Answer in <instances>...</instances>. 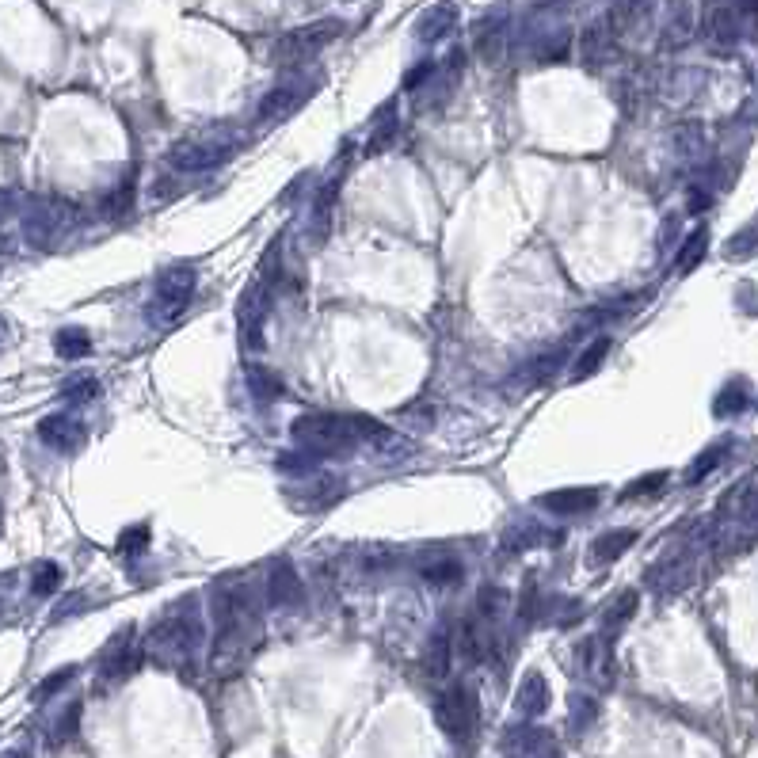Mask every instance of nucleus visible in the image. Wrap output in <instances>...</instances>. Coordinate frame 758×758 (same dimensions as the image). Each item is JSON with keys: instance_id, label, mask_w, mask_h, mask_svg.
I'll return each instance as SVG.
<instances>
[{"instance_id": "obj_1", "label": "nucleus", "mask_w": 758, "mask_h": 758, "mask_svg": "<svg viewBox=\"0 0 758 758\" xmlns=\"http://www.w3.org/2000/svg\"><path fill=\"white\" fill-rule=\"evenodd\" d=\"M214 625H218V640H214V667L237 663L248 644L260 637V599L252 591L248 579H225L214 599Z\"/></svg>"}, {"instance_id": "obj_2", "label": "nucleus", "mask_w": 758, "mask_h": 758, "mask_svg": "<svg viewBox=\"0 0 758 758\" xmlns=\"http://www.w3.org/2000/svg\"><path fill=\"white\" fill-rule=\"evenodd\" d=\"M290 435L305 450H340L366 439H381L385 427L370 416H340V412H305L294 419Z\"/></svg>"}, {"instance_id": "obj_3", "label": "nucleus", "mask_w": 758, "mask_h": 758, "mask_svg": "<svg viewBox=\"0 0 758 758\" xmlns=\"http://www.w3.org/2000/svg\"><path fill=\"white\" fill-rule=\"evenodd\" d=\"M435 724L450 739H473L480 724V705H477V690L465 686V682H454L446 686L439 698H435Z\"/></svg>"}, {"instance_id": "obj_4", "label": "nucleus", "mask_w": 758, "mask_h": 758, "mask_svg": "<svg viewBox=\"0 0 758 758\" xmlns=\"http://www.w3.org/2000/svg\"><path fill=\"white\" fill-rule=\"evenodd\" d=\"M343 35V23L340 20H317V23H305V27H294L290 35H282L279 46H275V61L286 65V69H298L305 61H313L332 42Z\"/></svg>"}, {"instance_id": "obj_5", "label": "nucleus", "mask_w": 758, "mask_h": 758, "mask_svg": "<svg viewBox=\"0 0 758 758\" xmlns=\"http://www.w3.org/2000/svg\"><path fill=\"white\" fill-rule=\"evenodd\" d=\"M195 294V267L191 263H176V267H164L160 271L157 286H153V305H149V320L153 324H168L176 320L191 305Z\"/></svg>"}, {"instance_id": "obj_6", "label": "nucleus", "mask_w": 758, "mask_h": 758, "mask_svg": "<svg viewBox=\"0 0 758 758\" xmlns=\"http://www.w3.org/2000/svg\"><path fill=\"white\" fill-rule=\"evenodd\" d=\"M195 644H199V618H195V610L187 602L176 606V610H168L157 621L153 637H149V648L168 659H187L195 652Z\"/></svg>"}, {"instance_id": "obj_7", "label": "nucleus", "mask_w": 758, "mask_h": 758, "mask_svg": "<svg viewBox=\"0 0 758 758\" xmlns=\"http://www.w3.org/2000/svg\"><path fill=\"white\" fill-rule=\"evenodd\" d=\"M233 153H237V141L195 138V141H180L168 160H172V168H180V172H206V168H214L221 160H229Z\"/></svg>"}, {"instance_id": "obj_8", "label": "nucleus", "mask_w": 758, "mask_h": 758, "mask_svg": "<svg viewBox=\"0 0 758 758\" xmlns=\"http://www.w3.org/2000/svg\"><path fill=\"white\" fill-rule=\"evenodd\" d=\"M141 656L134 652V629H122L107 640V648L100 652V679L103 682H122L126 675L138 671Z\"/></svg>"}, {"instance_id": "obj_9", "label": "nucleus", "mask_w": 758, "mask_h": 758, "mask_svg": "<svg viewBox=\"0 0 758 758\" xmlns=\"http://www.w3.org/2000/svg\"><path fill=\"white\" fill-rule=\"evenodd\" d=\"M492 621L473 614V618H465L458 625V633H454V656H461L465 667H477L484 663V656L492 652V629H488Z\"/></svg>"}, {"instance_id": "obj_10", "label": "nucleus", "mask_w": 758, "mask_h": 758, "mask_svg": "<svg viewBox=\"0 0 758 758\" xmlns=\"http://www.w3.org/2000/svg\"><path fill=\"white\" fill-rule=\"evenodd\" d=\"M263 313H267V286L256 282L244 290V298L237 305V320H240V347L256 351L260 347V328H263Z\"/></svg>"}, {"instance_id": "obj_11", "label": "nucleus", "mask_w": 758, "mask_h": 758, "mask_svg": "<svg viewBox=\"0 0 758 758\" xmlns=\"http://www.w3.org/2000/svg\"><path fill=\"white\" fill-rule=\"evenodd\" d=\"M313 88L309 84H294V80H282V84H275L267 96L260 100V119L263 122H275V119H290L294 111H298L301 103H305V96H309Z\"/></svg>"}, {"instance_id": "obj_12", "label": "nucleus", "mask_w": 758, "mask_h": 758, "mask_svg": "<svg viewBox=\"0 0 758 758\" xmlns=\"http://www.w3.org/2000/svg\"><path fill=\"white\" fill-rule=\"evenodd\" d=\"M39 439L46 446H54V450H61V454H73V450L84 446V423L77 416H65V412L46 416L39 423Z\"/></svg>"}, {"instance_id": "obj_13", "label": "nucleus", "mask_w": 758, "mask_h": 758, "mask_svg": "<svg viewBox=\"0 0 758 758\" xmlns=\"http://www.w3.org/2000/svg\"><path fill=\"white\" fill-rule=\"evenodd\" d=\"M503 751L511 758H549L557 755V743L545 728H511L503 736Z\"/></svg>"}, {"instance_id": "obj_14", "label": "nucleus", "mask_w": 758, "mask_h": 758, "mask_svg": "<svg viewBox=\"0 0 758 758\" xmlns=\"http://www.w3.org/2000/svg\"><path fill=\"white\" fill-rule=\"evenodd\" d=\"M538 503L553 515H587L599 507V488H557V492H545Z\"/></svg>"}, {"instance_id": "obj_15", "label": "nucleus", "mask_w": 758, "mask_h": 758, "mask_svg": "<svg viewBox=\"0 0 758 758\" xmlns=\"http://www.w3.org/2000/svg\"><path fill=\"white\" fill-rule=\"evenodd\" d=\"M656 4L659 0H621L618 12L610 16L614 31H618V35H637V31H644V27L652 23V16H656Z\"/></svg>"}, {"instance_id": "obj_16", "label": "nucleus", "mask_w": 758, "mask_h": 758, "mask_svg": "<svg viewBox=\"0 0 758 758\" xmlns=\"http://www.w3.org/2000/svg\"><path fill=\"white\" fill-rule=\"evenodd\" d=\"M709 39L720 50H732L739 42V8L736 4H713L709 12Z\"/></svg>"}, {"instance_id": "obj_17", "label": "nucleus", "mask_w": 758, "mask_h": 758, "mask_svg": "<svg viewBox=\"0 0 758 758\" xmlns=\"http://www.w3.org/2000/svg\"><path fill=\"white\" fill-rule=\"evenodd\" d=\"M301 579L298 572L282 560V564H275V572H271V583H267V599L275 602V606H298L301 602Z\"/></svg>"}, {"instance_id": "obj_18", "label": "nucleus", "mask_w": 758, "mask_h": 758, "mask_svg": "<svg viewBox=\"0 0 758 758\" xmlns=\"http://www.w3.org/2000/svg\"><path fill=\"white\" fill-rule=\"evenodd\" d=\"M614 23H606V20H599V23H591L583 35H579V54H583V61L587 65H595V61H602L610 50H614Z\"/></svg>"}, {"instance_id": "obj_19", "label": "nucleus", "mask_w": 758, "mask_h": 758, "mask_svg": "<svg viewBox=\"0 0 758 758\" xmlns=\"http://www.w3.org/2000/svg\"><path fill=\"white\" fill-rule=\"evenodd\" d=\"M515 709H519L522 717H541L545 709H549V686L541 679L538 671H530L526 679H522L519 694H515Z\"/></svg>"}, {"instance_id": "obj_20", "label": "nucleus", "mask_w": 758, "mask_h": 758, "mask_svg": "<svg viewBox=\"0 0 758 758\" xmlns=\"http://www.w3.org/2000/svg\"><path fill=\"white\" fill-rule=\"evenodd\" d=\"M454 27H458V8H454V4H439V8H431V12L419 20L416 35L419 42H439L446 39Z\"/></svg>"}, {"instance_id": "obj_21", "label": "nucleus", "mask_w": 758, "mask_h": 758, "mask_svg": "<svg viewBox=\"0 0 758 758\" xmlns=\"http://www.w3.org/2000/svg\"><path fill=\"white\" fill-rule=\"evenodd\" d=\"M633 545H637V534H633V530H606V534H599L595 545H591V557L599 560V564H610V560L625 557Z\"/></svg>"}, {"instance_id": "obj_22", "label": "nucleus", "mask_w": 758, "mask_h": 758, "mask_svg": "<svg viewBox=\"0 0 758 758\" xmlns=\"http://www.w3.org/2000/svg\"><path fill=\"white\" fill-rule=\"evenodd\" d=\"M503 46H507V27L503 20H484L477 27V54L480 61H488V65H496L503 58Z\"/></svg>"}, {"instance_id": "obj_23", "label": "nucleus", "mask_w": 758, "mask_h": 758, "mask_svg": "<svg viewBox=\"0 0 758 758\" xmlns=\"http://www.w3.org/2000/svg\"><path fill=\"white\" fill-rule=\"evenodd\" d=\"M450 663H454V640L450 633H435V640L427 644V656H423V667L431 679H446L450 675Z\"/></svg>"}, {"instance_id": "obj_24", "label": "nucleus", "mask_w": 758, "mask_h": 758, "mask_svg": "<svg viewBox=\"0 0 758 758\" xmlns=\"http://www.w3.org/2000/svg\"><path fill=\"white\" fill-rule=\"evenodd\" d=\"M747 404H751V385L743 378H736L717 393L713 412H717V416H739V412H747Z\"/></svg>"}, {"instance_id": "obj_25", "label": "nucleus", "mask_w": 758, "mask_h": 758, "mask_svg": "<svg viewBox=\"0 0 758 758\" xmlns=\"http://www.w3.org/2000/svg\"><path fill=\"white\" fill-rule=\"evenodd\" d=\"M606 355H610V340H606V336H599V340L587 343V347L579 351V359H576V366H572V374H568V378H572V381L591 378V374L599 370L602 362H606Z\"/></svg>"}, {"instance_id": "obj_26", "label": "nucleus", "mask_w": 758, "mask_h": 758, "mask_svg": "<svg viewBox=\"0 0 758 758\" xmlns=\"http://www.w3.org/2000/svg\"><path fill=\"white\" fill-rule=\"evenodd\" d=\"M705 252H709V229H705V225H698V229H694L690 237L682 240L679 260H675V263H679L682 275H690V271H694V267H698V263L705 260Z\"/></svg>"}, {"instance_id": "obj_27", "label": "nucleus", "mask_w": 758, "mask_h": 758, "mask_svg": "<svg viewBox=\"0 0 758 758\" xmlns=\"http://www.w3.org/2000/svg\"><path fill=\"white\" fill-rule=\"evenodd\" d=\"M419 572H423V579H427L431 587H450V583H458L465 568H461L458 557H431Z\"/></svg>"}, {"instance_id": "obj_28", "label": "nucleus", "mask_w": 758, "mask_h": 758, "mask_svg": "<svg viewBox=\"0 0 758 758\" xmlns=\"http://www.w3.org/2000/svg\"><path fill=\"white\" fill-rule=\"evenodd\" d=\"M54 351H58L61 359H84L92 351V336L84 328H61L58 336H54Z\"/></svg>"}, {"instance_id": "obj_29", "label": "nucleus", "mask_w": 758, "mask_h": 758, "mask_svg": "<svg viewBox=\"0 0 758 758\" xmlns=\"http://www.w3.org/2000/svg\"><path fill=\"white\" fill-rule=\"evenodd\" d=\"M724 454H728V442H713V446H709L705 454H698V458H694V465L686 469V484H701V480L709 477V473L717 469L720 461H724Z\"/></svg>"}, {"instance_id": "obj_30", "label": "nucleus", "mask_w": 758, "mask_h": 758, "mask_svg": "<svg viewBox=\"0 0 758 758\" xmlns=\"http://www.w3.org/2000/svg\"><path fill=\"white\" fill-rule=\"evenodd\" d=\"M724 256L728 260H743V256H758V221L743 225L736 237L724 244Z\"/></svg>"}, {"instance_id": "obj_31", "label": "nucleus", "mask_w": 758, "mask_h": 758, "mask_svg": "<svg viewBox=\"0 0 758 758\" xmlns=\"http://www.w3.org/2000/svg\"><path fill=\"white\" fill-rule=\"evenodd\" d=\"M633 614H637V591H625V595L610 606V614H606V633H610V637H618L621 629L629 625Z\"/></svg>"}, {"instance_id": "obj_32", "label": "nucleus", "mask_w": 758, "mask_h": 758, "mask_svg": "<svg viewBox=\"0 0 758 758\" xmlns=\"http://www.w3.org/2000/svg\"><path fill=\"white\" fill-rule=\"evenodd\" d=\"M77 728H80V701H73L65 713L58 717L54 724V732H50V747H65L69 739H77Z\"/></svg>"}, {"instance_id": "obj_33", "label": "nucleus", "mask_w": 758, "mask_h": 758, "mask_svg": "<svg viewBox=\"0 0 758 758\" xmlns=\"http://www.w3.org/2000/svg\"><path fill=\"white\" fill-rule=\"evenodd\" d=\"M248 385H252V393L256 397H282V378L279 374H271V370H263V366H248Z\"/></svg>"}, {"instance_id": "obj_34", "label": "nucleus", "mask_w": 758, "mask_h": 758, "mask_svg": "<svg viewBox=\"0 0 758 758\" xmlns=\"http://www.w3.org/2000/svg\"><path fill=\"white\" fill-rule=\"evenodd\" d=\"M503 591L499 587H492V583H484L477 591V610H480V618H488V621H496L499 614H503Z\"/></svg>"}, {"instance_id": "obj_35", "label": "nucleus", "mask_w": 758, "mask_h": 758, "mask_svg": "<svg viewBox=\"0 0 758 758\" xmlns=\"http://www.w3.org/2000/svg\"><path fill=\"white\" fill-rule=\"evenodd\" d=\"M61 583V568L58 564H39L35 568V576H31V591L35 595H54Z\"/></svg>"}, {"instance_id": "obj_36", "label": "nucleus", "mask_w": 758, "mask_h": 758, "mask_svg": "<svg viewBox=\"0 0 758 758\" xmlns=\"http://www.w3.org/2000/svg\"><path fill=\"white\" fill-rule=\"evenodd\" d=\"M663 484H667V473H648V477L633 480V484H629V488L621 492V499L629 503V499H640V496H656Z\"/></svg>"}, {"instance_id": "obj_37", "label": "nucleus", "mask_w": 758, "mask_h": 758, "mask_svg": "<svg viewBox=\"0 0 758 758\" xmlns=\"http://www.w3.org/2000/svg\"><path fill=\"white\" fill-rule=\"evenodd\" d=\"M96 393H100V385H96V378H88V374L69 378L65 381V389H61V397L65 400H92Z\"/></svg>"}, {"instance_id": "obj_38", "label": "nucleus", "mask_w": 758, "mask_h": 758, "mask_svg": "<svg viewBox=\"0 0 758 758\" xmlns=\"http://www.w3.org/2000/svg\"><path fill=\"white\" fill-rule=\"evenodd\" d=\"M73 675H77V667H61V671H54L50 679H42V682H39V690H35V701L54 698L61 686H69V682H73Z\"/></svg>"}, {"instance_id": "obj_39", "label": "nucleus", "mask_w": 758, "mask_h": 758, "mask_svg": "<svg viewBox=\"0 0 758 758\" xmlns=\"http://www.w3.org/2000/svg\"><path fill=\"white\" fill-rule=\"evenodd\" d=\"M393 138H397V126H393V122L381 115L378 130H374V134H370V141H366V153H381V149H389V145H393Z\"/></svg>"}, {"instance_id": "obj_40", "label": "nucleus", "mask_w": 758, "mask_h": 758, "mask_svg": "<svg viewBox=\"0 0 758 758\" xmlns=\"http://www.w3.org/2000/svg\"><path fill=\"white\" fill-rule=\"evenodd\" d=\"M149 545V530L145 526H130V530H122V538H119V553H141Z\"/></svg>"}, {"instance_id": "obj_41", "label": "nucleus", "mask_w": 758, "mask_h": 758, "mask_svg": "<svg viewBox=\"0 0 758 758\" xmlns=\"http://www.w3.org/2000/svg\"><path fill=\"white\" fill-rule=\"evenodd\" d=\"M427 77H435V65H431V61H419V65H412V73L404 77V92H416Z\"/></svg>"}, {"instance_id": "obj_42", "label": "nucleus", "mask_w": 758, "mask_h": 758, "mask_svg": "<svg viewBox=\"0 0 758 758\" xmlns=\"http://www.w3.org/2000/svg\"><path fill=\"white\" fill-rule=\"evenodd\" d=\"M591 717H595V701H591V698H576V709H572V724H576V728H587V724H591Z\"/></svg>"}, {"instance_id": "obj_43", "label": "nucleus", "mask_w": 758, "mask_h": 758, "mask_svg": "<svg viewBox=\"0 0 758 758\" xmlns=\"http://www.w3.org/2000/svg\"><path fill=\"white\" fill-rule=\"evenodd\" d=\"M736 8H739V12H747V16H755L758 0H736Z\"/></svg>"}, {"instance_id": "obj_44", "label": "nucleus", "mask_w": 758, "mask_h": 758, "mask_svg": "<svg viewBox=\"0 0 758 758\" xmlns=\"http://www.w3.org/2000/svg\"><path fill=\"white\" fill-rule=\"evenodd\" d=\"M0 758H31V755H27V751H4Z\"/></svg>"}, {"instance_id": "obj_45", "label": "nucleus", "mask_w": 758, "mask_h": 758, "mask_svg": "<svg viewBox=\"0 0 758 758\" xmlns=\"http://www.w3.org/2000/svg\"><path fill=\"white\" fill-rule=\"evenodd\" d=\"M755 507H758V503H755ZM755 515H758V511H755Z\"/></svg>"}]
</instances>
